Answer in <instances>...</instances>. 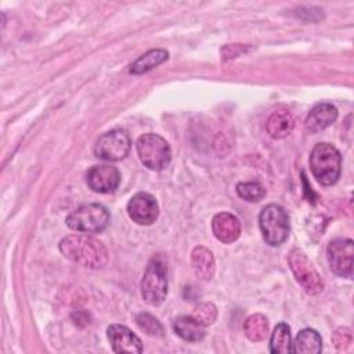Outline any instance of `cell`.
<instances>
[{"mask_svg":"<svg viewBox=\"0 0 354 354\" xmlns=\"http://www.w3.org/2000/svg\"><path fill=\"white\" fill-rule=\"evenodd\" d=\"M169 54L166 50L162 48H153L147 51L145 54H142L140 58H137L131 66H130V72L134 75H141L145 73L153 68H156L158 65H160L162 62H165L167 59Z\"/></svg>","mask_w":354,"mask_h":354,"instance_id":"d6986e66","label":"cell"},{"mask_svg":"<svg viewBox=\"0 0 354 354\" xmlns=\"http://www.w3.org/2000/svg\"><path fill=\"white\" fill-rule=\"evenodd\" d=\"M192 317L203 326H209L212 325L216 318H217V308L213 303L205 301V303H199L194 311H192Z\"/></svg>","mask_w":354,"mask_h":354,"instance_id":"603a6c76","label":"cell"},{"mask_svg":"<svg viewBox=\"0 0 354 354\" xmlns=\"http://www.w3.org/2000/svg\"><path fill=\"white\" fill-rule=\"evenodd\" d=\"M136 322L147 335L149 336H162L163 335V326L160 322L148 313H140L136 315Z\"/></svg>","mask_w":354,"mask_h":354,"instance_id":"cb8c5ba5","label":"cell"},{"mask_svg":"<svg viewBox=\"0 0 354 354\" xmlns=\"http://www.w3.org/2000/svg\"><path fill=\"white\" fill-rule=\"evenodd\" d=\"M259 225L264 241L271 246L282 245L289 235L288 213L277 203L263 207L259 216Z\"/></svg>","mask_w":354,"mask_h":354,"instance_id":"277c9868","label":"cell"},{"mask_svg":"<svg viewBox=\"0 0 354 354\" xmlns=\"http://www.w3.org/2000/svg\"><path fill=\"white\" fill-rule=\"evenodd\" d=\"M289 267L296 278V281L301 285V288L308 295H318L324 289V281L318 271L314 268L313 263L307 259V256L299 250L293 249L290 250L288 256Z\"/></svg>","mask_w":354,"mask_h":354,"instance_id":"52a82bcc","label":"cell"},{"mask_svg":"<svg viewBox=\"0 0 354 354\" xmlns=\"http://www.w3.org/2000/svg\"><path fill=\"white\" fill-rule=\"evenodd\" d=\"M332 343L333 346L339 350V351H343L346 350L350 343H351V333H350V329L348 328H337L333 335H332Z\"/></svg>","mask_w":354,"mask_h":354,"instance_id":"d4e9b609","label":"cell"},{"mask_svg":"<svg viewBox=\"0 0 354 354\" xmlns=\"http://www.w3.org/2000/svg\"><path fill=\"white\" fill-rule=\"evenodd\" d=\"M270 351L272 354L292 353L290 328L286 324H278L275 326L270 339Z\"/></svg>","mask_w":354,"mask_h":354,"instance_id":"44dd1931","label":"cell"},{"mask_svg":"<svg viewBox=\"0 0 354 354\" xmlns=\"http://www.w3.org/2000/svg\"><path fill=\"white\" fill-rule=\"evenodd\" d=\"M310 169L321 185H333L340 177V152L329 142L317 144L310 153Z\"/></svg>","mask_w":354,"mask_h":354,"instance_id":"7a4b0ae2","label":"cell"},{"mask_svg":"<svg viewBox=\"0 0 354 354\" xmlns=\"http://www.w3.org/2000/svg\"><path fill=\"white\" fill-rule=\"evenodd\" d=\"M108 340L115 353H130L138 354L142 351V343L140 337L133 333L127 326L113 324L106 329Z\"/></svg>","mask_w":354,"mask_h":354,"instance_id":"7c38bea8","label":"cell"},{"mask_svg":"<svg viewBox=\"0 0 354 354\" xmlns=\"http://www.w3.org/2000/svg\"><path fill=\"white\" fill-rule=\"evenodd\" d=\"M136 147L140 160L149 170H162L171 159V151L167 141L158 134L148 133L140 136Z\"/></svg>","mask_w":354,"mask_h":354,"instance_id":"5b68a950","label":"cell"},{"mask_svg":"<svg viewBox=\"0 0 354 354\" xmlns=\"http://www.w3.org/2000/svg\"><path fill=\"white\" fill-rule=\"evenodd\" d=\"M322 350V339L314 329H301L292 342V353L296 354H318Z\"/></svg>","mask_w":354,"mask_h":354,"instance_id":"e0dca14e","label":"cell"},{"mask_svg":"<svg viewBox=\"0 0 354 354\" xmlns=\"http://www.w3.org/2000/svg\"><path fill=\"white\" fill-rule=\"evenodd\" d=\"M109 223V212L100 203H88L77 207L66 217L71 230L84 234H97L106 228Z\"/></svg>","mask_w":354,"mask_h":354,"instance_id":"8992f818","label":"cell"},{"mask_svg":"<svg viewBox=\"0 0 354 354\" xmlns=\"http://www.w3.org/2000/svg\"><path fill=\"white\" fill-rule=\"evenodd\" d=\"M295 127V119L286 108H278L272 111L266 122L267 133L272 138H285Z\"/></svg>","mask_w":354,"mask_h":354,"instance_id":"9a60e30c","label":"cell"},{"mask_svg":"<svg viewBox=\"0 0 354 354\" xmlns=\"http://www.w3.org/2000/svg\"><path fill=\"white\" fill-rule=\"evenodd\" d=\"M191 264L195 275L202 281H209L214 275L216 263L212 252L205 246H196L191 253Z\"/></svg>","mask_w":354,"mask_h":354,"instance_id":"2e32d148","label":"cell"},{"mask_svg":"<svg viewBox=\"0 0 354 354\" xmlns=\"http://www.w3.org/2000/svg\"><path fill=\"white\" fill-rule=\"evenodd\" d=\"M174 332L185 342H199L205 337V326L192 315H180L173 321Z\"/></svg>","mask_w":354,"mask_h":354,"instance_id":"ac0fdd59","label":"cell"},{"mask_svg":"<svg viewBox=\"0 0 354 354\" xmlns=\"http://www.w3.org/2000/svg\"><path fill=\"white\" fill-rule=\"evenodd\" d=\"M245 335L252 342H261L268 335V319L263 314H252L243 324Z\"/></svg>","mask_w":354,"mask_h":354,"instance_id":"ffe728a7","label":"cell"},{"mask_svg":"<svg viewBox=\"0 0 354 354\" xmlns=\"http://www.w3.org/2000/svg\"><path fill=\"white\" fill-rule=\"evenodd\" d=\"M353 257H354V243L348 238L333 239L326 246V259H328L329 267L339 277L351 278Z\"/></svg>","mask_w":354,"mask_h":354,"instance_id":"9c48e42d","label":"cell"},{"mask_svg":"<svg viewBox=\"0 0 354 354\" xmlns=\"http://www.w3.org/2000/svg\"><path fill=\"white\" fill-rule=\"evenodd\" d=\"M167 295L166 264L162 256H155L149 260L142 279L141 296L151 306H159L165 301Z\"/></svg>","mask_w":354,"mask_h":354,"instance_id":"3957f363","label":"cell"},{"mask_svg":"<svg viewBox=\"0 0 354 354\" xmlns=\"http://www.w3.org/2000/svg\"><path fill=\"white\" fill-rule=\"evenodd\" d=\"M59 250L64 257L86 268H102L108 261L106 248L97 238L84 232L62 238Z\"/></svg>","mask_w":354,"mask_h":354,"instance_id":"6da1fadb","label":"cell"},{"mask_svg":"<svg viewBox=\"0 0 354 354\" xmlns=\"http://www.w3.org/2000/svg\"><path fill=\"white\" fill-rule=\"evenodd\" d=\"M337 118V109L332 104L321 102L315 105L306 118L304 129L310 134H317L329 127Z\"/></svg>","mask_w":354,"mask_h":354,"instance_id":"5bb4252c","label":"cell"},{"mask_svg":"<svg viewBox=\"0 0 354 354\" xmlns=\"http://www.w3.org/2000/svg\"><path fill=\"white\" fill-rule=\"evenodd\" d=\"M212 231L220 242L232 243L241 235V223L236 216L228 212H221L213 217Z\"/></svg>","mask_w":354,"mask_h":354,"instance_id":"4fadbf2b","label":"cell"},{"mask_svg":"<svg viewBox=\"0 0 354 354\" xmlns=\"http://www.w3.org/2000/svg\"><path fill=\"white\" fill-rule=\"evenodd\" d=\"M130 145V137L124 130L112 129L98 137L94 145V153L102 160L118 162L127 156Z\"/></svg>","mask_w":354,"mask_h":354,"instance_id":"ba28073f","label":"cell"},{"mask_svg":"<svg viewBox=\"0 0 354 354\" xmlns=\"http://www.w3.org/2000/svg\"><path fill=\"white\" fill-rule=\"evenodd\" d=\"M86 183L94 192L108 194L118 188L120 183V174L115 166L95 165L88 169L86 174Z\"/></svg>","mask_w":354,"mask_h":354,"instance_id":"8fae6325","label":"cell"},{"mask_svg":"<svg viewBox=\"0 0 354 354\" xmlns=\"http://www.w3.org/2000/svg\"><path fill=\"white\" fill-rule=\"evenodd\" d=\"M130 218L140 225H151L159 216L156 199L148 192H137L127 203Z\"/></svg>","mask_w":354,"mask_h":354,"instance_id":"30bf717a","label":"cell"},{"mask_svg":"<svg viewBox=\"0 0 354 354\" xmlns=\"http://www.w3.org/2000/svg\"><path fill=\"white\" fill-rule=\"evenodd\" d=\"M236 192L242 199L248 202H259L266 195V188L260 183L249 181V183H239L236 185Z\"/></svg>","mask_w":354,"mask_h":354,"instance_id":"7402d4cb","label":"cell"}]
</instances>
